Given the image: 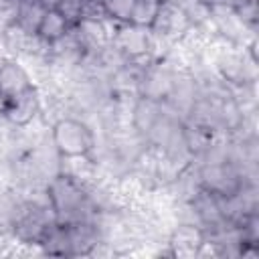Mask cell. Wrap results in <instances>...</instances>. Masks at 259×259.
I'll list each match as a JSON object with an SVG mask.
<instances>
[{
	"mask_svg": "<svg viewBox=\"0 0 259 259\" xmlns=\"http://www.w3.org/2000/svg\"><path fill=\"white\" fill-rule=\"evenodd\" d=\"M243 2L247 0H206L208 6H217V8H229V10H235L237 6H241Z\"/></svg>",
	"mask_w": 259,
	"mask_h": 259,
	"instance_id": "obj_13",
	"label": "cell"
},
{
	"mask_svg": "<svg viewBox=\"0 0 259 259\" xmlns=\"http://www.w3.org/2000/svg\"><path fill=\"white\" fill-rule=\"evenodd\" d=\"M71 28H73L71 22L65 18V14L59 8H47L40 18V24L36 28V38L51 47V45L59 42Z\"/></svg>",
	"mask_w": 259,
	"mask_h": 259,
	"instance_id": "obj_6",
	"label": "cell"
},
{
	"mask_svg": "<svg viewBox=\"0 0 259 259\" xmlns=\"http://www.w3.org/2000/svg\"><path fill=\"white\" fill-rule=\"evenodd\" d=\"M4 63H6V57H4V53L0 51V69H2V65H4Z\"/></svg>",
	"mask_w": 259,
	"mask_h": 259,
	"instance_id": "obj_16",
	"label": "cell"
},
{
	"mask_svg": "<svg viewBox=\"0 0 259 259\" xmlns=\"http://www.w3.org/2000/svg\"><path fill=\"white\" fill-rule=\"evenodd\" d=\"M47 202L55 214V221L61 225L79 223V221H95V206L89 196L85 182L75 178L73 174L59 170L51 176L45 188Z\"/></svg>",
	"mask_w": 259,
	"mask_h": 259,
	"instance_id": "obj_1",
	"label": "cell"
},
{
	"mask_svg": "<svg viewBox=\"0 0 259 259\" xmlns=\"http://www.w3.org/2000/svg\"><path fill=\"white\" fill-rule=\"evenodd\" d=\"M204 243V231L198 225H178L172 231L170 237V247H172V255H198Z\"/></svg>",
	"mask_w": 259,
	"mask_h": 259,
	"instance_id": "obj_5",
	"label": "cell"
},
{
	"mask_svg": "<svg viewBox=\"0 0 259 259\" xmlns=\"http://www.w3.org/2000/svg\"><path fill=\"white\" fill-rule=\"evenodd\" d=\"M34 83L28 75V71L18 63V61H12V59H6V63L2 65L0 69V93L8 99L20 95L22 91L30 89Z\"/></svg>",
	"mask_w": 259,
	"mask_h": 259,
	"instance_id": "obj_4",
	"label": "cell"
},
{
	"mask_svg": "<svg viewBox=\"0 0 259 259\" xmlns=\"http://www.w3.org/2000/svg\"><path fill=\"white\" fill-rule=\"evenodd\" d=\"M6 107H8V97H4V95L0 93V117H4Z\"/></svg>",
	"mask_w": 259,
	"mask_h": 259,
	"instance_id": "obj_14",
	"label": "cell"
},
{
	"mask_svg": "<svg viewBox=\"0 0 259 259\" xmlns=\"http://www.w3.org/2000/svg\"><path fill=\"white\" fill-rule=\"evenodd\" d=\"M134 4H136V0H103L101 2V10H103V16L109 22L123 24V22L130 20Z\"/></svg>",
	"mask_w": 259,
	"mask_h": 259,
	"instance_id": "obj_10",
	"label": "cell"
},
{
	"mask_svg": "<svg viewBox=\"0 0 259 259\" xmlns=\"http://www.w3.org/2000/svg\"><path fill=\"white\" fill-rule=\"evenodd\" d=\"M160 6H162V2H158V0H136L127 22L134 26L152 28V24L160 12Z\"/></svg>",
	"mask_w": 259,
	"mask_h": 259,
	"instance_id": "obj_9",
	"label": "cell"
},
{
	"mask_svg": "<svg viewBox=\"0 0 259 259\" xmlns=\"http://www.w3.org/2000/svg\"><path fill=\"white\" fill-rule=\"evenodd\" d=\"M45 10L47 8L38 0H18V10H16V18L12 26H16L28 36H36V28L40 24Z\"/></svg>",
	"mask_w": 259,
	"mask_h": 259,
	"instance_id": "obj_8",
	"label": "cell"
},
{
	"mask_svg": "<svg viewBox=\"0 0 259 259\" xmlns=\"http://www.w3.org/2000/svg\"><path fill=\"white\" fill-rule=\"evenodd\" d=\"M85 4H87V0H59L57 8L65 14V18L71 22V26H75L83 18Z\"/></svg>",
	"mask_w": 259,
	"mask_h": 259,
	"instance_id": "obj_11",
	"label": "cell"
},
{
	"mask_svg": "<svg viewBox=\"0 0 259 259\" xmlns=\"http://www.w3.org/2000/svg\"><path fill=\"white\" fill-rule=\"evenodd\" d=\"M45 8H57V4H59V0H38Z\"/></svg>",
	"mask_w": 259,
	"mask_h": 259,
	"instance_id": "obj_15",
	"label": "cell"
},
{
	"mask_svg": "<svg viewBox=\"0 0 259 259\" xmlns=\"http://www.w3.org/2000/svg\"><path fill=\"white\" fill-rule=\"evenodd\" d=\"M233 12L237 14V18L243 22V26L247 30H255V26H257V0H247L241 6H237Z\"/></svg>",
	"mask_w": 259,
	"mask_h": 259,
	"instance_id": "obj_12",
	"label": "cell"
},
{
	"mask_svg": "<svg viewBox=\"0 0 259 259\" xmlns=\"http://www.w3.org/2000/svg\"><path fill=\"white\" fill-rule=\"evenodd\" d=\"M162 113H164L162 101H156V99L140 95L136 105H134V109H132V127L142 138H146L150 134V130L154 127V123L160 119Z\"/></svg>",
	"mask_w": 259,
	"mask_h": 259,
	"instance_id": "obj_7",
	"label": "cell"
},
{
	"mask_svg": "<svg viewBox=\"0 0 259 259\" xmlns=\"http://www.w3.org/2000/svg\"><path fill=\"white\" fill-rule=\"evenodd\" d=\"M51 144L63 160L85 158L95 150V134L77 117H59L51 127Z\"/></svg>",
	"mask_w": 259,
	"mask_h": 259,
	"instance_id": "obj_2",
	"label": "cell"
},
{
	"mask_svg": "<svg viewBox=\"0 0 259 259\" xmlns=\"http://www.w3.org/2000/svg\"><path fill=\"white\" fill-rule=\"evenodd\" d=\"M158 2H164V0H158Z\"/></svg>",
	"mask_w": 259,
	"mask_h": 259,
	"instance_id": "obj_18",
	"label": "cell"
},
{
	"mask_svg": "<svg viewBox=\"0 0 259 259\" xmlns=\"http://www.w3.org/2000/svg\"><path fill=\"white\" fill-rule=\"evenodd\" d=\"M38 111H40V95H38V89L32 85L20 95L8 99L4 119L14 127H24L38 115Z\"/></svg>",
	"mask_w": 259,
	"mask_h": 259,
	"instance_id": "obj_3",
	"label": "cell"
},
{
	"mask_svg": "<svg viewBox=\"0 0 259 259\" xmlns=\"http://www.w3.org/2000/svg\"><path fill=\"white\" fill-rule=\"evenodd\" d=\"M87 2H91V4H101L103 0H87Z\"/></svg>",
	"mask_w": 259,
	"mask_h": 259,
	"instance_id": "obj_17",
	"label": "cell"
}]
</instances>
